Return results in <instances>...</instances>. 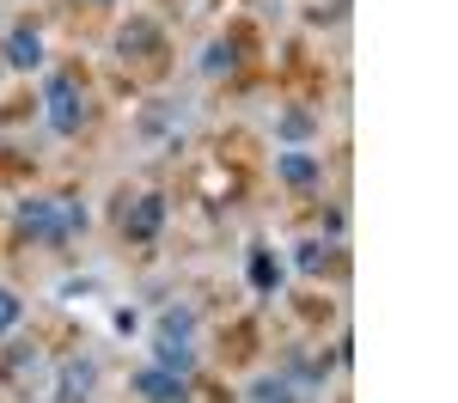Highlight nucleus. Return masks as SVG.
Segmentation results:
<instances>
[{"instance_id":"nucleus-2","label":"nucleus","mask_w":458,"mask_h":403,"mask_svg":"<svg viewBox=\"0 0 458 403\" xmlns=\"http://www.w3.org/2000/svg\"><path fill=\"white\" fill-rule=\"evenodd\" d=\"M86 116H92V105H86V86H80V73H49L43 80V122L55 129V135H80L86 129Z\"/></svg>"},{"instance_id":"nucleus-11","label":"nucleus","mask_w":458,"mask_h":403,"mask_svg":"<svg viewBox=\"0 0 458 403\" xmlns=\"http://www.w3.org/2000/svg\"><path fill=\"white\" fill-rule=\"evenodd\" d=\"M276 281H282V263L269 256V245H257V251H250V288H257V293H276Z\"/></svg>"},{"instance_id":"nucleus-14","label":"nucleus","mask_w":458,"mask_h":403,"mask_svg":"<svg viewBox=\"0 0 458 403\" xmlns=\"http://www.w3.org/2000/svg\"><path fill=\"white\" fill-rule=\"evenodd\" d=\"M233 62H239L233 43H208V49H202V73H233Z\"/></svg>"},{"instance_id":"nucleus-10","label":"nucleus","mask_w":458,"mask_h":403,"mask_svg":"<svg viewBox=\"0 0 458 403\" xmlns=\"http://www.w3.org/2000/svg\"><path fill=\"white\" fill-rule=\"evenodd\" d=\"M245 398H250V403H293V379H287V373H263Z\"/></svg>"},{"instance_id":"nucleus-8","label":"nucleus","mask_w":458,"mask_h":403,"mask_svg":"<svg viewBox=\"0 0 458 403\" xmlns=\"http://www.w3.org/2000/svg\"><path fill=\"white\" fill-rule=\"evenodd\" d=\"M116 49H123V55H153V49H159V31H153L147 19H129L123 37H116Z\"/></svg>"},{"instance_id":"nucleus-4","label":"nucleus","mask_w":458,"mask_h":403,"mask_svg":"<svg viewBox=\"0 0 458 403\" xmlns=\"http://www.w3.org/2000/svg\"><path fill=\"white\" fill-rule=\"evenodd\" d=\"M135 398H147V403H190V379H177V373H165V366H141V373H135Z\"/></svg>"},{"instance_id":"nucleus-15","label":"nucleus","mask_w":458,"mask_h":403,"mask_svg":"<svg viewBox=\"0 0 458 403\" xmlns=\"http://www.w3.org/2000/svg\"><path fill=\"white\" fill-rule=\"evenodd\" d=\"M276 135H282V141H306V135H312V116H306V110H287L282 122H276Z\"/></svg>"},{"instance_id":"nucleus-6","label":"nucleus","mask_w":458,"mask_h":403,"mask_svg":"<svg viewBox=\"0 0 458 403\" xmlns=\"http://www.w3.org/2000/svg\"><path fill=\"white\" fill-rule=\"evenodd\" d=\"M153 366L190 379V373H196V342H190V336H153Z\"/></svg>"},{"instance_id":"nucleus-9","label":"nucleus","mask_w":458,"mask_h":403,"mask_svg":"<svg viewBox=\"0 0 458 403\" xmlns=\"http://www.w3.org/2000/svg\"><path fill=\"white\" fill-rule=\"evenodd\" d=\"M330 263H336V251H330V245H318V239L293 245V269H300V275H324Z\"/></svg>"},{"instance_id":"nucleus-3","label":"nucleus","mask_w":458,"mask_h":403,"mask_svg":"<svg viewBox=\"0 0 458 403\" xmlns=\"http://www.w3.org/2000/svg\"><path fill=\"white\" fill-rule=\"evenodd\" d=\"M116 226H123V239H153L165 226V196H123Z\"/></svg>"},{"instance_id":"nucleus-1","label":"nucleus","mask_w":458,"mask_h":403,"mask_svg":"<svg viewBox=\"0 0 458 403\" xmlns=\"http://www.w3.org/2000/svg\"><path fill=\"white\" fill-rule=\"evenodd\" d=\"M13 220H19V232H31L43 245H62L73 232H86V208L80 202H62V196H31V202L13 208Z\"/></svg>"},{"instance_id":"nucleus-12","label":"nucleus","mask_w":458,"mask_h":403,"mask_svg":"<svg viewBox=\"0 0 458 403\" xmlns=\"http://www.w3.org/2000/svg\"><path fill=\"white\" fill-rule=\"evenodd\" d=\"M92 379H98V373H92V361H68V366H62V398H68V403H86Z\"/></svg>"},{"instance_id":"nucleus-16","label":"nucleus","mask_w":458,"mask_h":403,"mask_svg":"<svg viewBox=\"0 0 458 403\" xmlns=\"http://www.w3.org/2000/svg\"><path fill=\"white\" fill-rule=\"evenodd\" d=\"M19 318H25V299H19L13 288H0V336H6V330L19 324Z\"/></svg>"},{"instance_id":"nucleus-7","label":"nucleus","mask_w":458,"mask_h":403,"mask_svg":"<svg viewBox=\"0 0 458 403\" xmlns=\"http://www.w3.org/2000/svg\"><path fill=\"white\" fill-rule=\"evenodd\" d=\"M276 178L293 183V189H306V183L324 178V165H318L312 153H276Z\"/></svg>"},{"instance_id":"nucleus-17","label":"nucleus","mask_w":458,"mask_h":403,"mask_svg":"<svg viewBox=\"0 0 458 403\" xmlns=\"http://www.w3.org/2000/svg\"><path fill=\"white\" fill-rule=\"evenodd\" d=\"M92 6H116V0H92Z\"/></svg>"},{"instance_id":"nucleus-13","label":"nucleus","mask_w":458,"mask_h":403,"mask_svg":"<svg viewBox=\"0 0 458 403\" xmlns=\"http://www.w3.org/2000/svg\"><path fill=\"white\" fill-rule=\"evenodd\" d=\"M190 330H196V312H190V306H165L153 336H190Z\"/></svg>"},{"instance_id":"nucleus-5","label":"nucleus","mask_w":458,"mask_h":403,"mask_svg":"<svg viewBox=\"0 0 458 403\" xmlns=\"http://www.w3.org/2000/svg\"><path fill=\"white\" fill-rule=\"evenodd\" d=\"M0 62H6V68H19V73L43 68V37H37L31 25H13V31L0 37Z\"/></svg>"}]
</instances>
